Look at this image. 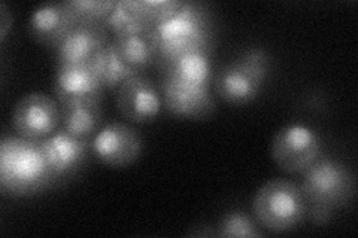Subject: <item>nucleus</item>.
Masks as SVG:
<instances>
[{
  "mask_svg": "<svg viewBox=\"0 0 358 238\" xmlns=\"http://www.w3.org/2000/svg\"><path fill=\"white\" fill-rule=\"evenodd\" d=\"M41 146L51 172L57 179L80 168L87 156L90 140L75 137L71 133L60 130L41 140Z\"/></svg>",
  "mask_w": 358,
  "mask_h": 238,
  "instance_id": "obj_13",
  "label": "nucleus"
},
{
  "mask_svg": "<svg viewBox=\"0 0 358 238\" xmlns=\"http://www.w3.org/2000/svg\"><path fill=\"white\" fill-rule=\"evenodd\" d=\"M321 154V139L303 124H288L272 140L271 155L275 164L287 173H303Z\"/></svg>",
  "mask_w": 358,
  "mask_h": 238,
  "instance_id": "obj_6",
  "label": "nucleus"
},
{
  "mask_svg": "<svg viewBox=\"0 0 358 238\" xmlns=\"http://www.w3.org/2000/svg\"><path fill=\"white\" fill-rule=\"evenodd\" d=\"M10 24H13V18H10L9 10L5 3H0V39L2 40L6 38V33Z\"/></svg>",
  "mask_w": 358,
  "mask_h": 238,
  "instance_id": "obj_23",
  "label": "nucleus"
},
{
  "mask_svg": "<svg viewBox=\"0 0 358 238\" xmlns=\"http://www.w3.org/2000/svg\"><path fill=\"white\" fill-rule=\"evenodd\" d=\"M138 2L145 18L151 22L152 27L172 18L184 5L179 0H138Z\"/></svg>",
  "mask_w": 358,
  "mask_h": 238,
  "instance_id": "obj_22",
  "label": "nucleus"
},
{
  "mask_svg": "<svg viewBox=\"0 0 358 238\" xmlns=\"http://www.w3.org/2000/svg\"><path fill=\"white\" fill-rule=\"evenodd\" d=\"M117 106L122 117L131 122H151L162 109L160 94L148 77L133 76L118 87Z\"/></svg>",
  "mask_w": 358,
  "mask_h": 238,
  "instance_id": "obj_11",
  "label": "nucleus"
},
{
  "mask_svg": "<svg viewBox=\"0 0 358 238\" xmlns=\"http://www.w3.org/2000/svg\"><path fill=\"white\" fill-rule=\"evenodd\" d=\"M18 135L41 142L50 137L60 124L59 101L43 93H30L18 100L13 113Z\"/></svg>",
  "mask_w": 358,
  "mask_h": 238,
  "instance_id": "obj_7",
  "label": "nucleus"
},
{
  "mask_svg": "<svg viewBox=\"0 0 358 238\" xmlns=\"http://www.w3.org/2000/svg\"><path fill=\"white\" fill-rule=\"evenodd\" d=\"M115 36L121 35H147L151 31V22L145 18L138 0H115V6L110 10L102 24Z\"/></svg>",
  "mask_w": 358,
  "mask_h": 238,
  "instance_id": "obj_16",
  "label": "nucleus"
},
{
  "mask_svg": "<svg viewBox=\"0 0 358 238\" xmlns=\"http://www.w3.org/2000/svg\"><path fill=\"white\" fill-rule=\"evenodd\" d=\"M108 43L102 24H76L55 45L59 64H90Z\"/></svg>",
  "mask_w": 358,
  "mask_h": 238,
  "instance_id": "obj_12",
  "label": "nucleus"
},
{
  "mask_svg": "<svg viewBox=\"0 0 358 238\" xmlns=\"http://www.w3.org/2000/svg\"><path fill=\"white\" fill-rule=\"evenodd\" d=\"M301 192L308 202L312 204V218L326 222L331 211L348 204L355 192V179L345 164L318 158L305 170Z\"/></svg>",
  "mask_w": 358,
  "mask_h": 238,
  "instance_id": "obj_3",
  "label": "nucleus"
},
{
  "mask_svg": "<svg viewBox=\"0 0 358 238\" xmlns=\"http://www.w3.org/2000/svg\"><path fill=\"white\" fill-rule=\"evenodd\" d=\"M150 36L157 50V64L164 70L179 57L192 52H208L212 26L206 9L184 2L178 13L151 29Z\"/></svg>",
  "mask_w": 358,
  "mask_h": 238,
  "instance_id": "obj_2",
  "label": "nucleus"
},
{
  "mask_svg": "<svg viewBox=\"0 0 358 238\" xmlns=\"http://www.w3.org/2000/svg\"><path fill=\"white\" fill-rule=\"evenodd\" d=\"M271 72L266 51L251 48L239 60L222 66L215 75V91L229 105H246L260 94Z\"/></svg>",
  "mask_w": 358,
  "mask_h": 238,
  "instance_id": "obj_5",
  "label": "nucleus"
},
{
  "mask_svg": "<svg viewBox=\"0 0 358 238\" xmlns=\"http://www.w3.org/2000/svg\"><path fill=\"white\" fill-rule=\"evenodd\" d=\"M60 122L63 130L75 137L90 140L99 131L102 122L100 103H69L60 107Z\"/></svg>",
  "mask_w": 358,
  "mask_h": 238,
  "instance_id": "obj_15",
  "label": "nucleus"
},
{
  "mask_svg": "<svg viewBox=\"0 0 358 238\" xmlns=\"http://www.w3.org/2000/svg\"><path fill=\"white\" fill-rule=\"evenodd\" d=\"M162 88L166 107L173 117L201 121L214 115L215 101L210 94V87L185 84L164 75Z\"/></svg>",
  "mask_w": 358,
  "mask_h": 238,
  "instance_id": "obj_9",
  "label": "nucleus"
},
{
  "mask_svg": "<svg viewBox=\"0 0 358 238\" xmlns=\"http://www.w3.org/2000/svg\"><path fill=\"white\" fill-rule=\"evenodd\" d=\"M76 24H103L115 6V0H67Z\"/></svg>",
  "mask_w": 358,
  "mask_h": 238,
  "instance_id": "obj_20",
  "label": "nucleus"
},
{
  "mask_svg": "<svg viewBox=\"0 0 358 238\" xmlns=\"http://www.w3.org/2000/svg\"><path fill=\"white\" fill-rule=\"evenodd\" d=\"M112 43L120 59L138 73L157 61V50L150 33L115 36Z\"/></svg>",
  "mask_w": 358,
  "mask_h": 238,
  "instance_id": "obj_17",
  "label": "nucleus"
},
{
  "mask_svg": "<svg viewBox=\"0 0 358 238\" xmlns=\"http://www.w3.org/2000/svg\"><path fill=\"white\" fill-rule=\"evenodd\" d=\"M90 64H92L103 88L120 87L121 84H124L127 79L139 75L136 70H133L131 67H129L120 59V55L117 54L114 43L112 42H108L105 47L97 52V55Z\"/></svg>",
  "mask_w": 358,
  "mask_h": 238,
  "instance_id": "obj_19",
  "label": "nucleus"
},
{
  "mask_svg": "<svg viewBox=\"0 0 358 238\" xmlns=\"http://www.w3.org/2000/svg\"><path fill=\"white\" fill-rule=\"evenodd\" d=\"M308 211V201L301 188L285 179L264 184L254 197L252 213L262 226L284 232L297 226Z\"/></svg>",
  "mask_w": 358,
  "mask_h": 238,
  "instance_id": "obj_4",
  "label": "nucleus"
},
{
  "mask_svg": "<svg viewBox=\"0 0 358 238\" xmlns=\"http://www.w3.org/2000/svg\"><path fill=\"white\" fill-rule=\"evenodd\" d=\"M103 85L92 64H59L54 94L62 105L100 103Z\"/></svg>",
  "mask_w": 358,
  "mask_h": 238,
  "instance_id": "obj_10",
  "label": "nucleus"
},
{
  "mask_svg": "<svg viewBox=\"0 0 358 238\" xmlns=\"http://www.w3.org/2000/svg\"><path fill=\"white\" fill-rule=\"evenodd\" d=\"M90 147L99 161L109 167L124 168L141 156L142 137L129 124L112 122L96 133Z\"/></svg>",
  "mask_w": 358,
  "mask_h": 238,
  "instance_id": "obj_8",
  "label": "nucleus"
},
{
  "mask_svg": "<svg viewBox=\"0 0 358 238\" xmlns=\"http://www.w3.org/2000/svg\"><path fill=\"white\" fill-rule=\"evenodd\" d=\"M215 235L224 238H252L262 237V231L252 218L243 211H231L224 216L218 225Z\"/></svg>",
  "mask_w": 358,
  "mask_h": 238,
  "instance_id": "obj_21",
  "label": "nucleus"
},
{
  "mask_svg": "<svg viewBox=\"0 0 358 238\" xmlns=\"http://www.w3.org/2000/svg\"><path fill=\"white\" fill-rule=\"evenodd\" d=\"M76 26L69 6L63 3L42 5L29 20V35L43 45H57Z\"/></svg>",
  "mask_w": 358,
  "mask_h": 238,
  "instance_id": "obj_14",
  "label": "nucleus"
},
{
  "mask_svg": "<svg viewBox=\"0 0 358 238\" xmlns=\"http://www.w3.org/2000/svg\"><path fill=\"white\" fill-rule=\"evenodd\" d=\"M55 180L41 142L6 135L0 143V191L6 197H29Z\"/></svg>",
  "mask_w": 358,
  "mask_h": 238,
  "instance_id": "obj_1",
  "label": "nucleus"
},
{
  "mask_svg": "<svg viewBox=\"0 0 358 238\" xmlns=\"http://www.w3.org/2000/svg\"><path fill=\"white\" fill-rule=\"evenodd\" d=\"M163 73L181 82L199 87H210L212 82V67L208 52H192L179 57L166 67Z\"/></svg>",
  "mask_w": 358,
  "mask_h": 238,
  "instance_id": "obj_18",
  "label": "nucleus"
}]
</instances>
